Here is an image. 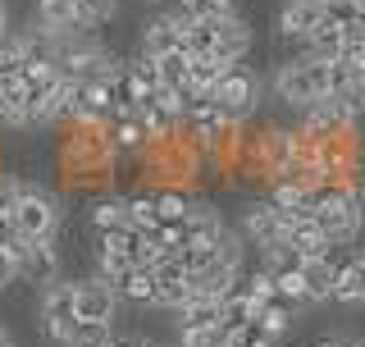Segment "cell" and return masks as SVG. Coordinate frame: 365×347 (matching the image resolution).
I'll use <instances>...</instances> for the list:
<instances>
[{"label": "cell", "instance_id": "1", "mask_svg": "<svg viewBox=\"0 0 365 347\" xmlns=\"http://www.w3.org/2000/svg\"><path fill=\"white\" fill-rule=\"evenodd\" d=\"M269 91H274V101H279V106L306 114L315 101L329 96V64L324 60H311V55L302 51V55H292V60H283L279 69H274Z\"/></svg>", "mask_w": 365, "mask_h": 347}, {"label": "cell", "instance_id": "2", "mask_svg": "<svg viewBox=\"0 0 365 347\" xmlns=\"http://www.w3.org/2000/svg\"><path fill=\"white\" fill-rule=\"evenodd\" d=\"M46 51L60 60L68 83H110V78L123 69L119 55H110L106 46L91 41V37H68V41H55V46L46 41Z\"/></svg>", "mask_w": 365, "mask_h": 347}, {"label": "cell", "instance_id": "3", "mask_svg": "<svg viewBox=\"0 0 365 347\" xmlns=\"http://www.w3.org/2000/svg\"><path fill=\"white\" fill-rule=\"evenodd\" d=\"M315 224L329 233L334 247H351L365 228V196L347 192L342 183H329L324 196H319V211H315Z\"/></svg>", "mask_w": 365, "mask_h": 347}, {"label": "cell", "instance_id": "4", "mask_svg": "<svg viewBox=\"0 0 365 347\" xmlns=\"http://www.w3.org/2000/svg\"><path fill=\"white\" fill-rule=\"evenodd\" d=\"M60 224H64L60 196H55L51 188H41V183H28V178H23V192H19V206H14L19 238H32V242L60 238Z\"/></svg>", "mask_w": 365, "mask_h": 347}, {"label": "cell", "instance_id": "5", "mask_svg": "<svg viewBox=\"0 0 365 347\" xmlns=\"http://www.w3.org/2000/svg\"><path fill=\"white\" fill-rule=\"evenodd\" d=\"M260 96H265V83H260V74H251L247 64H237L233 74L215 87V106H220L224 124H233V129H247V124L256 119Z\"/></svg>", "mask_w": 365, "mask_h": 347}, {"label": "cell", "instance_id": "6", "mask_svg": "<svg viewBox=\"0 0 365 347\" xmlns=\"http://www.w3.org/2000/svg\"><path fill=\"white\" fill-rule=\"evenodd\" d=\"M37 320H41V338H46V343H55V347H64V343H68V333H73V325H78L73 283L60 279V283L41 288V297H37Z\"/></svg>", "mask_w": 365, "mask_h": 347}, {"label": "cell", "instance_id": "7", "mask_svg": "<svg viewBox=\"0 0 365 347\" xmlns=\"http://www.w3.org/2000/svg\"><path fill=\"white\" fill-rule=\"evenodd\" d=\"M32 32L41 41H68V37H87V19L78 9V0H32Z\"/></svg>", "mask_w": 365, "mask_h": 347}, {"label": "cell", "instance_id": "8", "mask_svg": "<svg viewBox=\"0 0 365 347\" xmlns=\"http://www.w3.org/2000/svg\"><path fill=\"white\" fill-rule=\"evenodd\" d=\"M178 51H187V19H182L178 9L142 23V32H137V55L165 60V55H178Z\"/></svg>", "mask_w": 365, "mask_h": 347}, {"label": "cell", "instance_id": "9", "mask_svg": "<svg viewBox=\"0 0 365 347\" xmlns=\"http://www.w3.org/2000/svg\"><path fill=\"white\" fill-rule=\"evenodd\" d=\"M91 256H96V274H101V279L119 283L133 265H142V233H137V228H128V233H101Z\"/></svg>", "mask_w": 365, "mask_h": 347}, {"label": "cell", "instance_id": "10", "mask_svg": "<svg viewBox=\"0 0 365 347\" xmlns=\"http://www.w3.org/2000/svg\"><path fill=\"white\" fill-rule=\"evenodd\" d=\"M14 251H19V265H23V283H32V288H51V283H60L64 256H60V247H55V238H46V242L19 238V242H14Z\"/></svg>", "mask_w": 365, "mask_h": 347}, {"label": "cell", "instance_id": "11", "mask_svg": "<svg viewBox=\"0 0 365 347\" xmlns=\"http://www.w3.org/2000/svg\"><path fill=\"white\" fill-rule=\"evenodd\" d=\"M73 302H78V320H106V325H114L123 297L110 279L91 274V279H73Z\"/></svg>", "mask_w": 365, "mask_h": 347}, {"label": "cell", "instance_id": "12", "mask_svg": "<svg viewBox=\"0 0 365 347\" xmlns=\"http://www.w3.org/2000/svg\"><path fill=\"white\" fill-rule=\"evenodd\" d=\"M329 19V0H283L279 9V37L283 41H311L319 23Z\"/></svg>", "mask_w": 365, "mask_h": 347}, {"label": "cell", "instance_id": "13", "mask_svg": "<svg viewBox=\"0 0 365 347\" xmlns=\"http://www.w3.org/2000/svg\"><path fill=\"white\" fill-rule=\"evenodd\" d=\"M87 224L101 233H128L133 228V196H119V192H96V201H91L87 211Z\"/></svg>", "mask_w": 365, "mask_h": 347}, {"label": "cell", "instance_id": "14", "mask_svg": "<svg viewBox=\"0 0 365 347\" xmlns=\"http://www.w3.org/2000/svg\"><path fill=\"white\" fill-rule=\"evenodd\" d=\"M338 274H342V261L338 256L302 261V279H306V297H311V306L334 302V297H338Z\"/></svg>", "mask_w": 365, "mask_h": 347}, {"label": "cell", "instance_id": "15", "mask_svg": "<svg viewBox=\"0 0 365 347\" xmlns=\"http://www.w3.org/2000/svg\"><path fill=\"white\" fill-rule=\"evenodd\" d=\"M288 251H292L297 261H315V256H334V242H329V233L315 224V219H292Z\"/></svg>", "mask_w": 365, "mask_h": 347}, {"label": "cell", "instance_id": "16", "mask_svg": "<svg viewBox=\"0 0 365 347\" xmlns=\"http://www.w3.org/2000/svg\"><path fill=\"white\" fill-rule=\"evenodd\" d=\"M334 302L365 311V247H361V251H351V256L342 261V274H338V297H334Z\"/></svg>", "mask_w": 365, "mask_h": 347}, {"label": "cell", "instance_id": "17", "mask_svg": "<svg viewBox=\"0 0 365 347\" xmlns=\"http://www.w3.org/2000/svg\"><path fill=\"white\" fill-rule=\"evenodd\" d=\"M114 288H119V297H123V302H133V306H155V288H160L155 265H133V270L123 274Z\"/></svg>", "mask_w": 365, "mask_h": 347}, {"label": "cell", "instance_id": "18", "mask_svg": "<svg viewBox=\"0 0 365 347\" xmlns=\"http://www.w3.org/2000/svg\"><path fill=\"white\" fill-rule=\"evenodd\" d=\"M302 51L311 55V60L334 64V60H342V55H347V32H342L338 23H329V19H324V23H319V32H315V37L302 46Z\"/></svg>", "mask_w": 365, "mask_h": 347}, {"label": "cell", "instance_id": "19", "mask_svg": "<svg viewBox=\"0 0 365 347\" xmlns=\"http://www.w3.org/2000/svg\"><path fill=\"white\" fill-rule=\"evenodd\" d=\"M297 311H302V306H297V302H288V297H274V302H265V306H260V325H265L269 333H274V338H288V333H292V325H297Z\"/></svg>", "mask_w": 365, "mask_h": 347}, {"label": "cell", "instance_id": "20", "mask_svg": "<svg viewBox=\"0 0 365 347\" xmlns=\"http://www.w3.org/2000/svg\"><path fill=\"white\" fill-rule=\"evenodd\" d=\"M220 306H224V302H210V297H192V302L174 316V325H178V329H210V325H220V316H224Z\"/></svg>", "mask_w": 365, "mask_h": 347}, {"label": "cell", "instance_id": "21", "mask_svg": "<svg viewBox=\"0 0 365 347\" xmlns=\"http://www.w3.org/2000/svg\"><path fill=\"white\" fill-rule=\"evenodd\" d=\"M220 311H224V316H220V325H224L228 333H233V329H242V325H256V316H260V306L251 302L242 288H237L233 297H224V306H220Z\"/></svg>", "mask_w": 365, "mask_h": 347}, {"label": "cell", "instance_id": "22", "mask_svg": "<svg viewBox=\"0 0 365 347\" xmlns=\"http://www.w3.org/2000/svg\"><path fill=\"white\" fill-rule=\"evenodd\" d=\"M155 64H160V87H169V91H187L192 87V55L187 51L165 55V60H155Z\"/></svg>", "mask_w": 365, "mask_h": 347}, {"label": "cell", "instance_id": "23", "mask_svg": "<svg viewBox=\"0 0 365 347\" xmlns=\"http://www.w3.org/2000/svg\"><path fill=\"white\" fill-rule=\"evenodd\" d=\"M174 9L192 23H205V19H228L237 14V0H174Z\"/></svg>", "mask_w": 365, "mask_h": 347}, {"label": "cell", "instance_id": "24", "mask_svg": "<svg viewBox=\"0 0 365 347\" xmlns=\"http://www.w3.org/2000/svg\"><path fill=\"white\" fill-rule=\"evenodd\" d=\"M64 347H114V325H106V320H78Z\"/></svg>", "mask_w": 365, "mask_h": 347}, {"label": "cell", "instance_id": "25", "mask_svg": "<svg viewBox=\"0 0 365 347\" xmlns=\"http://www.w3.org/2000/svg\"><path fill=\"white\" fill-rule=\"evenodd\" d=\"M228 347H283V338H274V333L256 320V325H242V329L228 333Z\"/></svg>", "mask_w": 365, "mask_h": 347}, {"label": "cell", "instance_id": "26", "mask_svg": "<svg viewBox=\"0 0 365 347\" xmlns=\"http://www.w3.org/2000/svg\"><path fill=\"white\" fill-rule=\"evenodd\" d=\"M178 347H228V329L210 325V329H178Z\"/></svg>", "mask_w": 365, "mask_h": 347}, {"label": "cell", "instance_id": "27", "mask_svg": "<svg viewBox=\"0 0 365 347\" xmlns=\"http://www.w3.org/2000/svg\"><path fill=\"white\" fill-rule=\"evenodd\" d=\"M342 188L356 192V196H365V146H356V151H351L347 169H342Z\"/></svg>", "mask_w": 365, "mask_h": 347}, {"label": "cell", "instance_id": "28", "mask_svg": "<svg viewBox=\"0 0 365 347\" xmlns=\"http://www.w3.org/2000/svg\"><path fill=\"white\" fill-rule=\"evenodd\" d=\"M19 279H23L19 251H14V247H0V293H5V288H14Z\"/></svg>", "mask_w": 365, "mask_h": 347}, {"label": "cell", "instance_id": "29", "mask_svg": "<svg viewBox=\"0 0 365 347\" xmlns=\"http://www.w3.org/2000/svg\"><path fill=\"white\" fill-rule=\"evenodd\" d=\"M5 37H9V5L0 0V41H5Z\"/></svg>", "mask_w": 365, "mask_h": 347}, {"label": "cell", "instance_id": "30", "mask_svg": "<svg viewBox=\"0 0 365 347\" xmlns=\"http://www.w3.org/2000/svg\"><path fill=\"white\" fill-rule=\"evenodd\" d=\"M311 347H351V338H315Z\"/></svg>", "mask_w": 365, "mask_h": 347}, {"label": "cell", "instance_id": "31", "mask_svg": "<svg viewBox=\"0 0 365 347\" xmlns=\"http://www.w3.org/2000/svg\"><path fill=\"white\" fill-rule=\"evenodd\" d=\"M114 347H155V343H151V338H123V343L114 338Z\"/></svg>", "mask_w": 365, "mask_h": 347}, {"label": "cell", "instance_id": "32", "mask_svg": "<svg viewBox=\"0 0 365 347\" xmlns=\"http://www.w3.org/2000/svg\"><path fill=\"white\" fill-rule=\"evenodd\" d=\"M5 343H9V329H5V325H0V347H5Z\"/></svg>", "mask_w": 365, "mask_h": 347}, {"label": "cell", "instance_id": "33", "mask_svg": "<svg viewBox=\"0 0 365 347\" xmlns=\"http://www.w3.org/2000/svg\"><path fill=\"white\" fill-rule=\"evenodd\" d=\"M146 5H160V0H146Z\"/></svg>", "mask_w": 365, "mask_h": 347}, {"label": "cell", "instance_id": "34", "mask_svg": "<svg viewBox=\"0 0 365 347\" xmlns=\"http://www.w3.org/2000/svg\"><path fill=\"white\" fill-rule=\"evenodd\" d=\"M5 347H14V338H9V343H5Z\"/></svg>", "mask_w": 365, "mask_h": 347}]
</instances>
